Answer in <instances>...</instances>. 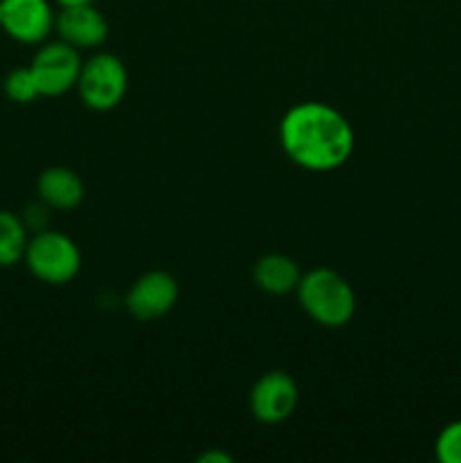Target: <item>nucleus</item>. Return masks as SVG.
Segmentation results:
<instances>
[{
    "instance_id": "1",
    "label": "nucleus",
    "mask_w": 461,
    "mask_h": 463,
    "mask_svg": "<svg viewBox=\"0 0 461 463\" xmlns=\"http://www.w3.org/2000/svg\"><path fill=\"white\" fill-rule=\"evenodd\" d=\"M278 138L289 161L310 172H333L355 152V131L339 109L307 99L287 109Z\"/></svg>"
},
{
    "instance_id": "2",
    "label": "nucleus",
    "mask_w": 461,
    "mask_h": 463,
    "mask_svg": "<svg viewBox=\"0 0 461 463\" xmlns=\"http://www.w3.org/2000/svg\"><path fill=\"white\" fill-rule=\"evenodd\" d=\"M303 312L324 328H342L351 324L357 310L355 289L339 271L316 267L301 276L296 288Z\"/></svg>"
},
{
    "instance_id": "3",
    "label": "nucleus",
    "mask_w": 461,
    "mask_h": 463,
    "mask_svg": "<svg viewBox=\"0 0 461 463\" xmlns=\"http://www.w3.org/2000/svg\"><path fill=\"white\" fill-rule=\"evenodd\" d=\"M23 262L45 285H68L81 269V253L75 240L59 231L41 229L30 238Z\"/></svg>"
},
{
    "instance_id": "4",
    "label": "nucleus",
    "mask_w": 461,
    "mask_h": 463,
    "mask_svg": "<svg viewBox=\"0 0 461 463\" xmlns=\"http://www.w3.org/2000/svg\"><path fill=\"white\" fill-rule=\"evenodd\" d=\"M75 89L84 107H89L90 111H113L125 99L129 89V72L116 54L98 52L81 61Z\"/></svg>"
},
{
    "instance_id": "5",
    "label": "nucleus",
    "mask_w": 461,
    "mask_h": 463,
    "mask_svg": "<svg viewBox=\"0 0 461 463\" xmlns=\"http://www.w3.org/2000/svg\"><path fill=\"white\" fill-rule=\"evenodd\" d=\"M30 68L39 84L41 98H59L77 86L81 71L80 50L61 39L41 43Z\"/></svg>"
},
{
    "instance_id": "6",
    "label": "nucleus",
    "mask_w": 461,
    "mask_h": 463,
    "mask_svg": "<svg viewBox=\"0 0 461 463\" xmlns=\"http://www.w3.org/2000/svg\"><path fill=\"white\" fill-rule=\"evenodd\" d=\"M298 407V387L287 371H267L249 392V410L265 425L287 420Z\"/></svg>"
},
{
    "instance_id": "7",
    "label": "nucleus",
    "mask_w": 461,
    "mask_h": 463,
    "mask_svg": "<svg viewBox=\"0 0 461 463\" xmlns=\"http://www.w3.org/2000/svg\"><path fill=\"white\" fill-rule=\"evenodd\" d=\"M179 301V283L172 274L161 269L147 271L131 283L125 297L127 312L140 324L158 321Z\"/></svg>"
},
{
    "instance_id": "8",
    "label": "nucleus",
    "mask_w": 461,
    "mask_h": 463,
    "mask_svg": "<svg viewBox=\"0 0 461 463\" xmlns=\"http://www.w3.org/2000/svg\"><path fill=\"white\" fill-rule=\"evenodd\" d=\"M57 14L50 0H3V27L9 39L25 45L45 43Z\"/></svg>"
},
{
    "instance_id": "9",
    "label": "nucleus",
    "mask_w": 461,
    "mask_h": 463,
    "mask_svg": "<svg viewBox=\"0 0 461 463\" xmlns=\"http://www.w3.org/2000/svg\"><path fill=\"white\" fill-rule=\"evenodd\" d=\"M54 32L77 50L99 48L108 36V21L95 5H81L61 9L54 16Z\"/></svg>"
},
{
    "instance_id": "10",
    "label": "nucleus",
    "mask_w": 461,
    "mask_h": 463,
    "mask_svg": "<svg viewBox=\"0 0 461 463\" xmlns=\"http://www.w3.org/2000/svg\"><path fill=\"white\" fill-rule=\"evenodd\" d=\"M36 194L54 211H75L86 197V185L75 170L63 165L45 167L36 179Z\"/></svg>"
},
{
    "instance_id": "11",
    "label": "nucleus",
    "mask_w": 461,
    "mask_h": 463,
    "mask_svg": "<svg viewBox=\"0 0 461 463\" xmlns=\"http://www.w3.org/2000/svg\"><path fill=\"white\" fill-rule=\"evenodd\" d=\"M301 276L298 262L283 253H267V256L258 258V262L253 265V280H256L258 289L271 294V297L296 292Z\"/></svg>"
},
{
    "instance_id": "12",
    "label": "nucleus",
    "mask_w": 461,
    "mask_h": 463,
    "mask_svg": "<svg viewBox=\"0 0 461 463\" xmlns=\"http://www.w3.org/2000/svg\"><path fill=\"white\" fill-rule=\"evenodd\" d=\"M27 238L25 222L12 211H0V267H14L25 258Z\"/></svg>"
},
{
    "instance_id": "13",
    "label": "nucleus",
    "mask_w": 461,
    "mask_h": 463,
    "mask_svg": "<svg viewBox=\"0 0 461 463\" xmlns=\"http://www.w3.org/2000/svg\"><path fill=\"white\" fill-rule=\"evenodd\" d=\"M3 90L12 102L16 104H32L41 98L39 84H36L32 68H14L3 81Z\"/></svg>"
},
{
    "instance_id": "14",
    "label": "nucleus",
    "mask_w": 461,
    "mask_h": 463,
    "mask_svg": "<svg viewBox=\"0 0 461 463\" xmlns=\"http://www.w3.org/2000/svg\"><path fill=\"white\" fill-rule=\"evenodd\" d=\"M434 455L441 463H461V419L452 420L438 432Z\"/></svg>"
},
{
    "instance_id": "15",
    "label": "nucleus",
    "mask_w": 461,
    "mask_h": 463,
    "mask_svg": "<svg viewBox=\"0 0 461 463\" xmlns=\"http://www.w3.org/2000/svg\"><path fill=\"white\" fill-rule=\"evenodd\" d=\"M197 461L199 463H233V455L221 450H208L203 452V455H199Z\"/></svg>"
},
{
    "instance_id": "16",
    "label": "nucleus",
    "mask_w": 461,
    "mask_h": 463,
    "mask_svg": "<svg viewBox=\"0 0 461 463\" xmlns=\"http://www.w3.org/2000/svg\"><path fill=\"white\" fill-rule=\"evenodd\" d=\"M59 5V9L68 7H81V5H93V0H54Z\"/></svg>"
},
{
    "instance_id": "17",
    "label": "nucleus",
    "mask_w": 461,
    "mask_h": 463,
    "mask_svg": "<svg viewBox=\"0 0 461 463\" xmlns=\"http://www.w3.org/2000/svg\"><path fill=\"white\" fill-rule=\"evenodd\" d=\"M0 27H3V0H0Z\"/></svg>"
}]
</instances>
